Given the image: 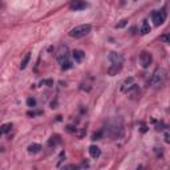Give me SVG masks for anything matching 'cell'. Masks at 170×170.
Masks as SVG:
<instances>
[{
    "instance_id": "4",
    "label": "cell",
    "mask_w": 170,
    "mask_h": 170,
    "mask_svg": "<svg viewBox=\"0 0 170 170\" xmlns=\"http://www.w3.org/2000/svg\"><path fill=\"white\" fill-rule=\"evenodd\" d=\"M152 20L154 23V25H162L166 20V12L165 11H153L152 12Z\"/></svg>"
},
{
    "instance_id": "17",
    "label": "cell",
    "mask_w": 170,
    "mask_h": 170,
    "mask_svg": "<svg viewBox=\"0 0 170 170\" xmlns=\"http://www.w3.org/2000/svg\"><path fill=\"white\" fill-rule=\"evenodd\" d=\"M27 105L29 108H35L36 106V100L33 99V97H28V99H27Z\"/></svg>"
},
{
    "instance_id": "18",
    "label": "cell",
    "mask_w": 170,
    "mask_h": 170,
    "mask_svg": "<svg viewBox=\"0 0 170 170\" xmlns=\"http://www.w3.org/2000/svg\"><path fill=\"white\" fill-rule=\"evenodd\" d=\"M104 134V132L102 130H99V132H96V133H93V136H92V140H101V137H102Z\"/></svg>"
},
{
    "instance_id": "14",
    "label": "cell",
    "mask_w": 170,
    "mask_h": 170,
    "mask_svg": "<svg viewBox=\"0 0 170 170\" xmlns=\"http://www.w3.org/2000/svg\"><path fill=\"white\" fill-rule=\"evenodd\" d=\"M140 32H141V35H148L149 32H150V25H149V23L145 20V21L142 23V25H141V29H140Z\"/></svg>"
},
{
    "instance_id": "19",
    "label": "cell",
    "mask_w": 170,
    "mask_h": 170,
    "mask_svg": "<svg viewBox=\"0 0 170 170\" xmlns=\"http://www.w3.org/2000/svg\"><path fill=\"white\" fill-rule=\"evenodd\" d=\"M128 21H129V20L128 19H122V20H121V21L118 23V24H116V28H124L125 25H126V24H128Z\"/></svg>"
},
{
    "instance_id": "2",
    "label": "cell",
    "mask_w": 170,
    "mask_h": 170,
    "mask_svg": "<svg viewBox=\"0 0 170 170\" xmlns=\"http://www.w3.org/2000/svg\"><path fill=\"white\" fill-rule=\"evenodd\" d=\"M91 31H92L91 24H81V25H77V27L72 28L68 35L73 39H81V37H84V36H87Z\"/></svg>"
},
{
    "instance_id": "20",
    "label": "cell",
    "mask_w": 170,
    "mask_h": 170,
    "mask_svg": "<svg viewBox=\"0 0 170 170\" xmlns=\"http://www.w3.org/2000/svg\"><path fill=\"white\" fill-rule=\"evenodd\" d=\"M41 85H48V87H52V85H53V81H52V80H43L41 83H40Z\"/></svg>"
},
{
    "instance_id": "16",
    "label": "cell",
    "mask_w": 170,
    "mask_h": 170,
    "mask_svg": "<svg viewBox=\"0 0 170 170\" xmlns=\"http://www.w3.org/2000/svg\"><path fill=\"white\" fill-rule=\"evenodd\" d=\"M12 129V124H4L0 126V134H6V133L11 132Z\"/></svg>"
},
{
    "instance_id": "24",
    "label": "cell",
    "mask_w": 170,
    "mask_h": 170,
    "mask_svg": "<svg viewBox=\"0 0 170 170\" xmlns=\"http://www.w3.org/2000/svg\"><path fill=\"white\" fill-rule=\"evenodd\" d=\"M164 40H165L166 43H169V37H168V36H164Z\"/></svg>"
},
{
    "instance_id": "12",
    "label": "cell",
    "mask_w": 170,
    "mask_h": 170,
    "mask_svg": "<svg viewBox=\"0 0 170 170\" xmlns=\"http://www.w3.org/2000/svg\"><path fill=\"white\" fill-rule=\"evenodd\" d=\"M61 142V138H60V136L59 134H55V136H52L51 138H49V141H48V146H57V145Z\"/></svg>"
},
{
    "instance_id": "1",
    "label": "cell",
    "mask_w": 170,
    "mask_h": 170,
    "mask_svg": "<svg viewBox=\"0 0 170 170\" xmlns=\"http://www.w3.org/2000/svg\"><path fill=\"white\" fill-rule=\"evenodd\" d=\"M166 79H168L166 71L164 68H157L150 79V85L152 87H162L165 81H166Z\"/></svg>"
},
{
    "instance_id": "8",
    "label": "cell",
    "mask_w": 170,
    "mask_h": 170,
    "mask_svg": "<svg viewBox=\"0 0 170 170\" xmlns=\"http://www.w3.org/2000/svg\"><path fill=\"white\" fill-rule=\"evenodd\" d=\"M72 57H73V60L76 63H81L83 59L85 57V52H83L81 49H75L72 52Z\"/></svg>"
},
{
    "instance_id": "7",
    "label": "cell",
    "mask_w": 170,
    "mask_h": 170,
    "mask_svg": "<svg viewBox=\"0 0 170 170\" xmlns=\"http://www.w3.org/2000/svg\"><path fill=\"white\" fill-rule=\"evenodd\" d=\"M87 7H88V4L83 2V0H73L69 4V8L72 11H81V10H85Z\"/></svg>"
},
{
    "instance_id": "21",
    "label": "cell",
    "mask_w": 170,
    "mask_h": 170,
    "mask_svg": "<svg viewBox=\"0 0 170 170\" xmlns=\"http://www.w3.org/2000/svg\"><path fill=\"white\" fill-rule=\"evenodd\" d=\"M41 113H43V112H28V113H27V114H28V116H32V117H33V116L41 114Z\"/></svg>"
},
{
    "instance_id": "10",
    "label": "cell",
    "mask_w": 170,
    "mask_h": 170,
    "mask_svg": "<svg viewBox=\"0 0 170 170\" xmlns=\"http://www.w3.org/2000/svg\"><path fill=\"white\" fill-rule=\"evenodd\" d=\"M133 85H134V79L133 77H128L126 80L124 81V84H122V87H121V91L122 92H126L128 89H130Z\"/></svg>"
},
{
    "instance_id": "25",
    "label": "cell",
    "mask_w": 170,
    "mask_h": 170,
    "mask_svg": "<svg viewBox=\"0 0 170 170\" xmlns=\"http://www.w3.org/2000/svg\"><path fill=\"white\" fill-rule=\"evenodd\" d=\"M0 136H2V134H0Z\"/></svg>"
},
{
    "instance_id": "9",
    "label": "cell",
    "mask_w": 170,
    "mask_h": 170,
    "mask_svg": "<svg viewBox=\"0 0 170 170\" xmlns=\"http://www.w3.org/2000/svg\"><path fill=\"white\" fill-rule=\"evenodd\" d=\"M89 154H91L92 158H99L101 156V150L99 146H96V145H91L89 146Z\"/></svg>"
},
{
    "instance_id": "6",
    "label": "cell",
    "mask_w": 170,
    "mask_h": 170,
    "mask_svg": "<svg viewBox=\"0 0 170 170\" xmlns=\"http://www.w3.org/2000/svg\"><path fill=\"white\" fill-rule=\"evenodd\" d=\"M108 59H109V61L112 64H114V65H122L124 64V57L121 53H118V52H110L108 56Z\"/></svg>"
},
{
    "instance_id": "11",
    "label": "cell",
    "mask_w": 170,
    "mask_h": 170,
    "mask_svg": "<svg viewBox=\"0 0 170 170\" xmlns=\"http://www.w3.org/2000/svg\"><path fill=\"white\" fill-rule=\"evenodd\" d=\"M121 69H122V65H114V64H112V65L108 68V75L109 76H114L117 73H120Z\"/></svg>"
},
{
    "instance_id": "13",
    "label": "cell",
    "mask_w": 170,
    "mask_h": 170,
    "mask_svg": "<svg viewBox=\"0 0 170 170\" xmlns=\"http://www.w3.org/2000/svg\"><path fill=\"white\" fill-rule=\"evenodd\" d=\"M41 145L40 144H31L29 146H28V152L32 153V154H36V153H39L40 150H41Z\"/></svg>"
},
{
    "instance_id": "15",
    "label": "cell",
    "mask_w": 170,
    "mask_h": 170,
    "mask_svg": "<svg viewBox=\"0 0 170 170\" xmlns=\"http://www.w3.org/2000/svg\"><path fill=\"white\" fill-rule=\"evenodd\" d=\"M29 60H31V53H27L25 56H24L21 64H20V69H25L27 65H28V63H29Z\"/></svg>"
},
{
    "instance_id": "23",
    "label": "cell",
    "mask_w": 170,
    "mask_h": 170,
    "mask_svg": "<svg viewBox=\"0 0 170 170\" xmlns=\"http://www.w3.org/2000/svg\"><path fill=\"white\" fill-rule=\"evenodd\" d=\"M79 166H75V165H68V166H64V169H76Z\"/></svg>"
},
{
    "instance_id": "5",
    "label": "cell",
    "mask_w": 170,
    "mask_h": 170,
    "mask_svg": "<svg viewBox=\"0 0 170 170\" xmlns=\"http://www.w3.org/2000/svg\"><path fill=\"white\" fill-rule=\"evenodd\" d=\"M152 61H153L152 53H149V52H146V51H142L140 53V63H141V67L142 68H149Z\"/></svg>"
},
{
    "instance_id": "22",
    "label": "cell",
    "mask_w": 170,
    "mask_h": 170,
    "mask_svg": "<svg viewBox=\"0 0 170 170\" xmlns=\"http://www.w3.org/2000/svg\"><path fill=\"white\" fill-rule=\"evenodd\" d=\"M165 142H166V144H169V142H170V138H169V132H168V130L165 132Z\"/></svg>"
},
{
    "instance_id": "3",
    "label": "cell",
    "mask_w": 170,
    "mask_h": 170,
    "mask_svg": "<svg viewBox=\"0 0 170 170\" xmlns=\"http://www.w3.org/2000/svg\"><path fill=\"white\" fill-rule=\"evenodd\" d=\"M57 61L60 65H61L63 71H68L72 68V63L69 61V55H68V52H67V48H64V51L61 49L60 55L57 56Z\"/></svg>"
}]
</instances>
